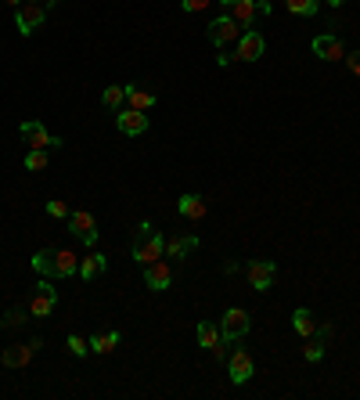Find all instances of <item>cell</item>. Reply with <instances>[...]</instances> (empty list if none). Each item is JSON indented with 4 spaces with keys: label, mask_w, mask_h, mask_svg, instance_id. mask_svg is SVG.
I'll return each instance as SVG.
<instances>
[{
    "label": "cell",
    "mask_w": 360,
    "mask_h": 400,
    "mask_svg": "<svg viewBox=\"0 0 360 400\" xmlns=\"http://www.w3.org/2000/svg\"><path fill=\"white\" fill-rule=\"evenodd\" d=\"M130 253H134V260H137L141 267H148V263H155V260L166 256V238L152 227V220H141V231H137Z\"/></svg>",
    "instance_id": "cell-1"
},
{
    "label": "cell",
    "mask_w": 360,
    "mask_h": 400,
    "mask_svg": "<svg viewBox=\"0 0 360 400\" xmlns=\"http://www.w3.org/2000/svg\"><path fill=\"white\" fill-rule=\"evenodd\" d=\"M270 0H234V4L227 8V15L242 26V29H256L260 19H270Z\"/></svg>",
    "instance_id": "cell-2"
},
{
    "label": "cell",
    "mask_w": 360,
    "mask_h": 400,
    "mask_svg": "<svg viewBox=\"0 0 360 400\" xmlns=\"http://www.w3.org/2000/svg\"><path fill=\"white\" fill-rule=\"evenodd\" d=\"M242 26H238L231 15H220L216 22H209V29H206V36H209V43L216 47V51H223L227 43H238V40H242Z\"/></svg>",
    "instance_id": "cell-3"
},
{
    "label": "cell",
    "mask_w": 360,
    "mask_h": 400,
    "mask_svg": "<svg viewBox=\"0 0 360 400\" xmlns=\"http://www.w3.org/2000/svg\"><path fill=\"white\" fill-rule=\"evenodd\" d=\"M69 231H73L83 246H90V249L97 246V235H101L94 213H87V209H73V213H69Z\"/></svg>",
    "instance_id": "cell-4"
},
{
    "label": "cell",
    "mask_w": 360,
    "mask_h": 400,
    "mask_svg": "<svg viewBox=\"0 0 360 400\" xmlns=\"http://www.w3.org/2000/svg\"><path fill=\"white\" fill-rule=\"evenodd\" d=\"M245 278L253 285V293H267L274 285V278H277V263L274 260H249L245 263Z\"/></svg>",
    "instance_id": "cell-5"
},
{
    "label": "cell",
    "mask_w": 360,
    "mask_h": 400,
    "mask_svg": "<svg viewBox=\"0 0 360 400\" xmlns=\"http://www.w3.org/2000/svg\"><path fill=\"white\" fill-rule=\"evenodd\" d=\"M43 22H47V8L43 4H22V8H15V29L22 36H33L36 29H43Z\"/></svg>",
    "instance_id": "cell-6"
},
{
    "label": "cell",
    "mask_w": 360,
    "mask_h": 400,
    "mask_svg": "<svg viewBox=\"0 0 360 400\" xmlns=\"http://www.w3.org/2000/svg\"><path fill=\"white\" fill-rule=\"evenodd\" d=\"M249 310H242V307H231L223 317H220V332H223V339L227 342H238L242 335H249Z\"/></svg>",
    "instance_id": "cell-7"
},
{
    "label": "cell",
    "mask_w": 360,
    "mask_h": 400,
    "mask_svg": "<svg viewBox=\"0 0 360 400\" xmlns=\"http://www.w3.org/2000/svg\"><path fill=\"white\" fill-rule=\"evenodd\" d=\"M267 51V36L260 29H245L242 40H238V62H260Z\"/></svg>",
    "instance_id": "cell-8"
},
{
    "label": "cell",
    "mask_w": 360,
    "mask_h": 400,
    "mask_svg": "<svg viewBox=\"0 0 360 400\" xmlns=\"http://www.w3.org/2000/svg\"><path fill=\"white\" fill-rule=\"evenodd\" d=\"M144 285L152 293H166L169 285H173V263L162 256V260H155V263H148L144 267Z\"/></svg>",
    "instance_id": "cell-9"
},
{
    "label": "cell",
    "mask_w": 360,
    "mask_h": 400,
    "mask_svg": "<svg viewBox=\"0 0 360 400\" xmlns=\"http://www.w3.org/2000/svg\"><path fill=\"white\" fill-rule=\"evenodd\" d=\"M115 130L127 134V137H141L148 130V112H137V108H119L115 116Z\"/></svg>",
    "instance_id": "cell-10"
},
{
    "label": "cell",
    "mask_w": 360,
    "mask_h": 400,
    "mask_svg": "<svg viewBox=\"0 0 360 400\" xmlns=\"http://www.w3.org/2000/svg\"><path fill=\"white\" fill-rule=\"evenodd\" d=\"M54 307H58V289H54L51 281H40L36 289H33V300H29V314L33 317H47Z\"/></svg>",
    "instance_id": "cell-11"
},
{
    "label": "cell",
    "mask_w": 360,
    "mask_h": 400,
    "mask_svg": "<svg viewBox=\"0 0 360 400\" xmlns=\"http://www.w3.org/2000/svg\"><path fill=\"white\" fill-rule=\"evenodd\" d=\"M227 372H231V382H234V386H245V382L256 375V364H253V357H249L245 350H234V354L227 357Z\"/></svg>",
    "instance_id": "cell-12"
},
{
    "label": "cell",
    "mask_w": 360,
    "mask_h": 400,
    "mask_svg": "<svg viewBox=\"0 0 360 400\" xmlns=\"http://www.w3.org/2000/svg\"><path fill=\"white\" fill-rule=\"evenodd\" d=\"M43 347V339H33V342H18V347H8L4 354H0V361H4V368H26L33 361V354Z\"/></svg>",
    "instance_id": "cell-13"
},
{
    "label": "cell",
    "mask_w": 360,
    "mask_h": 400,
    "mask_svg": "<svg viewBox=\"0 0 360 400\" xmlns=\"http://www.w3.org/2000/svg\"><path fill=\"white\" fill-rule=\"evenodd\" d=\"M80 274V256H73L69 249H51V274L47 278H73Z\"/></svg>",
    "instance_id": "cell-14"
},
{
    "label": "cell",
    "mask_w": 360,
    "mask_h": 400,
    "mask_svg": "<svg viewBox=\"0 0 360 400\" xmlns=\"http://www.w3.org/2000/svg\"><path fill=\"white\" fill-rule=\"evenodd\" d=\"M22 137H26V144H33V148H62L65 141L62 137H54V134H47V127L43 123H22Z\"/></svg>",
    "instance_id": "cell-15"
},
{
    "label": "cell",
    "mask_w": 360,
    "mask_h": 400,
    "mask_svg": "<svg viewBox=\"0 0 360 400\" xmlns=\"http://www.w3.org/2000/svg\"><path fill=\"white\" fill-rule=\"evenodd\" d=\"M176 213L184 216V220H191V223H198V220H206V216H209V202H206L202 195L188 191V195H180V202H176Z\"/></svg>",
    "instance_id": "cell-16"
},
{
    "label": "cell",
    "mask_w": 360,
    "mask_h": 400,
    "mask_svg": "<svg viewBox=\"0 0 360 400\" xmlns=\"http://www.w3.org/2000/svg\"><path fill=\"white\" fill-rule=\"evenodd\" d=\"M314 54H317V58H324V62H342L346 58V47H342L339 36L321 33V36H314Z\"/></svg>",
    "instance_id": "cell-17"
},
{
    "label": "cell",
    "mask_w": 360,
    "mask_h": 400,
    "mask_svg": "<svg viewBox=\"0 0 360 400\" xmlns=\"http://www.w3.org/2000/svg\"><path fill=\"white\" fill-rule=\"evenodd\" d=\"M198 347H206V350H213L216 357H223L227 339H223L220 325H209V321H202V325H198Z\"/></svg>",
    "instance_id": "cell-18"
},
{
    "label": "cell",
    "mask_w": 360,
    "mask_h": 400,
    "mask_svg": "<svg viewBox=\"0 0 360 400\" xmlns=\"http://www.w3.org/2000/svg\"><path fill=\"white\" fill-rule=\"evenodd\" d=\"M127 108L152 112V108H155V94H152V90H144L141 83H130V87H127Z\"/></svg>",
    "instance_id": "cell-19"
},
{
    "label": "cell",
    "mask_w": 360,
    "mask_h": 400,
    "mask_svg": "<svg viewBox=\"0 0 360 400\" xmlns=\"http://www.w3.org/2000/svg\"><path fill=\"white\" fill-rule=\"evenodd\" d=\"M191 249H198V238L195 235H184V238H166V260H184Z\"/></svg>",
    "instance_id": "cell-20"
},
{
    "label": "cell",
    "mask_w": 360,
    "mask_h": 400,
    "mask_svg": "<svg viewBox=\"0 0 360 400\" xmlns=\"http://www.w3.org/2000/svg\"><path fill=\"white\" fill-rule=\"evenodd\" d=\"M105 270H108V256H101V253H90V256L80 260V278H83V281H94V278H101Z\"/></svg>",
    "instance_id": "cell-21"
},
{
    "label": "cell",
    "mask_w": 360,
    "mask_h": 400,
    "mask_svg": "<svg viewBox=\"0 0 360 400\" xmlns=\"http://www.w3.org/2000/svg\"><path fill=\"white\" fill-rule=\"evenodd\" d=\"M292 328H295L299 335H303V339H310V335L317 332V317H314L307 307H299V310L292 314Z\"/></svg>",
    "instance_id": "cell-22"
},
{
    "label": "cell",
    "mask_w": 360,
    "mask_h": 400,
    "mask_svg": "<svg viewBox=\"0 0 360 400\" xmlns=\"http://www.w3.org/2000/svg\"><path fill=\"white\" fill-rule=\"evenodd\" d=\"M119 339H123L119 332H105V335H94V339H87V342H90V350H94L97 357H105V354H112V350L119 347Z\"/></svg>",
    "instance_id": "cell-23"
},
{
    "label": "cell",
    "mask_w": 360,
    "mask_h": 400,
    "mask_svg": "<svg viewBox=\"0 0 360 400\" xmlns=\"http://www.w3.org/2000/svg\"><path fill=\"white\" fill-rule=\"evenodd\" d=\"M101 105H105V108H112V112H119V108L127 105V87H123V83H112V87H105Z\"/></svg>",
    "instance_id": "cell-24"
},
{
    "label": "cell",
    "mask_w": 360,
    "mask_h": 400,
    "mask_svg": "<svg viewBox=\"0 0 360 400\" xmlns=\"http://www.w3.org/2000/svg\"><path fill=\"white\" fill-rule=\"evenodd\" d=\"M285 8L292 15H299V19H310V15L321 11V0H285Z\"/></svg>",
    "instance_id": "cell-25"
},
{
    "label": "cell",
    "mask_w": 360,
    "mask_h": 400,
    "mask_svg": "<svg viewBox=\"0 0 360 400\" xmlns=\"http://www.w3.org/2000/svg\"><path fill=\"white\" fill-rule=\"evenodd\" d=\"M303 357H307L310 364H317V361L324 357V339H317V335H310V339H307V347H303Z\"/></svg>",
    "instance_id": "cell-26"
},
{
    "label": "cell",
    "mask_w": 360,
    "mask_h": 400,
    "mask_svg": "<svg viewBox=\"0 0 360 400\" xmlns=\"http://www.w3.org/2000/svg\"><path fill=\"white\" fill-rule=\"evenodd\" d=\"M26 169H47V148H33L29 155H26Z\"/></svg>",
    "instance_id": "cell-27"
},
{
    "label": "cell",
    "mask_w": 360,
    "mask_h": 400,
    "mask_svg": "<svg viewBox=\"0 0 360 400\" xmlns=\"http://www.w3.org/2000/svg\"><path fill=\"white\" fill-rule=\"evenodd\" d=\"M29 263H33V270H40V274L47 278V274H51V249H36Z\"/></svg>",
    "instance_id": "cell-28"
},
{
    "label": "cell",
    "mask_w": 360,
    "mask_h": 400,
    "mask_svg": "<svg viewBox=\"0 0 360 400\" xmlns=\"http://www.w3.org/2000/svg\"><path fill=\"white\" fill-rule=\"evenodd\" d=\"M65 347L73 350V357H87V354H90V342H87L83 335H69V342H65Z\"/></svg>",
    "instance_id": "cell-29"
},
{
    "label": "cell",
    "mask_w": 360,
    "mask_h": 400,
    "mask_svg": "<svg viewBox=\"0 0 360 400\" xmlns=\"http://www.w3.org/2000/svg\"><path fill=\"white\" fill-rule=\"evenodd\" d=\"M47 213H51L54 220H69V213H73V209H69L65 202H58V199H51V202H47Z\"/></svg>",
    "instance_id": "cell-30"
},
{
    "label": "cell",
    "mask_w": 360,
    "mask_h": 400,
    "mask_svg": "<svg viewBox=\"0 0 360 400\" xmlns=\"http://www.w3.org/2000/svg\"><path fill=\"white\" fill-rule=\"evenodd\" d=\"M213 4V0H180V11H188V15H195V11H206Z\"/></svg>",
    "instance_id": "cell-31"
},
{
    "label": "cell",
    "mask_w": 360,
    "mask_h": 400,
    "mask_svg": "<svg viewBox=\"0 0 360 400\" xmlns=\"http://www.w3.org/2000/svg\"><path fill=\"white\" fill-rule=\"evenodd\" d=\"M342 62H346V69H349L353 76H360V51H353V54L346 51V58H342Z\"/></svg>",
    "instance_id": "cell-32"
},
{
    "label": "cell",
    "mask_w": 360,
    "mask_h": 400,
    "mask_svg": "<svg viewBox=\"0 0 360 400\" xmlns=\"http://www.w3.org/2000/svg\"><path fill=\"white\" fill-rule=\"evenodd\" d=\"M8 321H11V325H26V321H29V314H26V310H11V317H8Z\"/></svg>",
    "instance_id": "cell-33"
},
{
    "label": "cell",
    "mask_w": 360,
    "mask_h": 400,
    "mask_svg": "<svg viewBox=\"0 0 360 400\" xmlns=\"http://www.w3.org/2000/svg\"><path fill=\"white\" fill-rule=\"evenodd\" d=\"M26 4V0H8V8H22Z\"/></svg>",
    "instance_id": "cell-34"
},
{
    "label": "cell",
    "mask_w": 360,
    "mask_h": 400,
    "mask_svg": "<svg viewBox=\"0 0 360 400\" xmlns=\"http://www.w3.org/2000/svg\"><path fill=\"white\" fill-rule=\"evenodd\" d=\"M328 4H332V8H342V4H346V0H328Z\"/></svg>",
    "instance_id": "cell-35"
},
{
    "label": "cell",
    "mask_w": 360,
    "mask_h": 400,
    "mask_svg": "<svg viewBox=\"0 0 360 400\" xmlns=\"http://www.w3.org/2000/svg\"><path fill=\"white\" fill-rule=\"evenodd\" d=\"M47 4H62V0H43V8H47Z\"/></svg>",
    "instance_id": "cell-36"
},
{
    "label": "cell",
    "mask_w": 360,
    "mask_h": 400,
    "mask_svg": "<svg viewBox=\"0 0 360 400\" xmlns=\"http://www.w3.org/2000/svg\"><path fill=\"white\" fill-rule=\"evenodd\" d=\"M220 4H223V8H231V4H234V0H220Z\"/></svg>",
    "instance_id": "cell-37"
},
{
    "label": "cell",
    "mask_w": 360,
    "mask_h": 400,
    "mask_svg": "<svg viewBox=\"0 0 360 400\" xmlns=\"http://www.w3.org/2000/svg\"><path fill=\"white\" fill-rule=\"evenodd\" d=\"M26 4H43V0H26Z\"/></svg>",
    "instance_id": "cell-38"
}]
</instances>
